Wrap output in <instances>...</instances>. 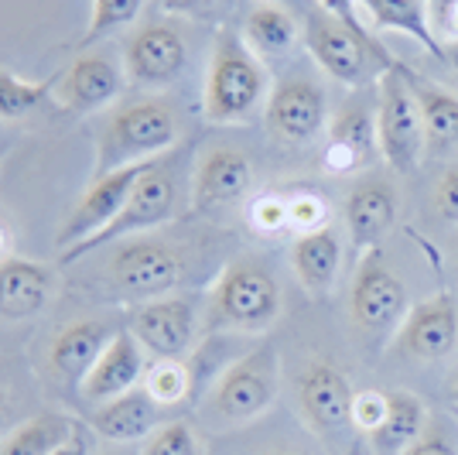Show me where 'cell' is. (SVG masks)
Wrapping results in <instances>:
<instances>
[{
  "label": "cell",
  "instance_id": "1",
  "mask_svg": "<svg viewBox=\"0 0 458 455\" xmlns=\"http://www.w3.org/2000/svg\"><path fill=\"white\" fill-rule=\"evenodd\" d=\"M270 76L264 58H257L240 39V31L223 28L216 35L202 86V116L219 127L247 124L260 110H267Z\"/></svg>",
  "mask_w": 458,
  "mask_h": 455
},
{
  "label": "cell",
  "instance_id": "2",
  "mask_svg": "<svg viewBox=\"0 0 458 455\" xmlns=\"http://www.w3.org/2000/svg\"><path fill=\"white\" fill-rule=\"evenodd\" d=\"M178 116L161 96H140L114 107L96 137V175L168 158L178 144Z\"/></svg>",
  "mask_w": 458,
  "mask_h": 455
},
{
  "label": "cell",
  "instance_id": "3",
  "mask_svg": "<svg viewBox=\"0 0 458 455\" xmlns=\"http://www.w3.org/2000/svg\"><path fill=\"white\" fill-rule=\"evenodd\" d=\"M281 288L277 278L253 257H240L219 270L209 291V329L226 332H267L281 319Z\"/></svg>",
  "mask_w": 458,
  "mask_h": 455
},
{
  "label": "cell",
  "instance_id": "4",
  "mask_svg": "<svg viewBox=\"0 0 458 455\" xmlns=\"http://www.w3.org/2000/svg\"><path fill=\"white\" fill-rule=\"evenodd\" d=\"M305 48L308 56L318 62L325 76H332L349 90L369 86L386 69L401 65L377 41V35H360V31L345 28L343 21L328 18L325 11H311L305 18Z\"/></svg>",
  "mask_w": 458,
  "mask_h": 455
},
{
  "label": "cell",
  "instance_id": "5",
  "mask_svg": "<svg viewBox=\"0 0 458 455\" xmlns=\"http://www.w3.org/2000/svg\"><path fill=\"white\" fill-rule=\"evenodd\" d=\"M182 278H185V257L172 244L148 236V233L114 244L106 285H110V295L120 302L140 305L174 295Z\"/></svg>",
  "mask_w": 458,
  "mask_h": 455
},
{
  "label": "cell",
  "instance_id": "6",
  "mask_svg": "<svg viewBox=\"0 0 458 455\" xmlns=\"http://www.w3.org/2000/svg\"><path fill=\"white\" fill-rule=\"evenodd\" d=\"M277 394H281V356L270 342H264L229 363L212 383L206 404L223 425H250L267 415Z\"/></svg>",
  "mask_w": 458,
  "mask_h": 455
},
{
  "label": "cell",
  "instance_id": "7",
  "mask_svg": "<svg viewBox=\"0 0 458 455\" xmlns=\"http://www.w3.org/2000/svg\"><path fill=\"white\" fill-rule=\"evenodd\" d=\"M377 148L380 158L401 175L418 171L428 151V133L420 120L418 99L403 76V62L377 79Z\"/></svg>",
  "mask_w": 458,
  "mask_h": 455
},
{
  "label": "cell",
  "instance_id": "8",
  "mask_svg": "<svg viewBox=\"0 0 458 455\" xmlns=\"http://www.w3.org/2000/svg\"><path fill=\"white\" fill-rule=\"evenodd\" d=\"M172 216H174V175L168 158H161V161H154L151 168L137 178L131 199L116 212L114 223L106 229H99L89 240H82L79 247L58 253V264H76L79 257H86V253H93L99 247H114V244H123L131 236H144L151 229L165 227Z\"/></svg>",
  "mask_w": 458,
  "mask_h": 455
},
{
  "label": "cell",
  "instance_id": "9",
  "mask_svg": "<svg viewBox=\"0 0 458 455\" xmlns=\"http://www.w3.org/2000/svg\"><path fill=\"white\" fill-rule=\"evenodd\" d=\"M411 312V298H407V285L390 270L386 257L380 247L369 250L360 257L356 274H352V288H349V315L363 332H390L401 329L403 319Z\"/></svg>",
  "mask_w": 458,
  "mask_h": 455
},
{
  "label": "cell",
  "instance_id": "10",
  "mask_svg": "<svg viewBox=\"0 0 458 455\" xmlns=\"http://www.w3.org/2000/svg\"><path fill=\"white\" fill-rule=\"evenodd\" d=\"M134 339L144 346L151 360H185L199 336L195 302L185 295H165L154 302H140L131 308Z\"/></svg>",
  "mask_w": 458,
  "mask_h": 455
},
{
  "label": "cell",
  "instance_id": "11",
  "mask_svg": "<svg viewBox=\"0 0 458 455\" xmlns=\"http://www.w3.org/2000/svg\"><path fill=\"white\" fill-rule=\"evenodd\" d=\"M189 62V45L185 35L168 24V21H151L140 24L123 45V73L127 82L137 90H165L182 76Z\"/></svg>",
  "mask_w": 458,
  "mask_h": 455
},
{
  "label": "cell",
  "instance_id": "12",
  "mask_svg": "<svg viewBox=\"0 0 458 455\" xmlns=\"http://www.w3.org/2000/svg\"><path fill=\"white\" fill-rule=\"evenodd\" d=\"M127 90V73L110 52L82 48L55 82V99L69 114H99L114 107Z\"/></svg>",
  "mask_w": 458,
  "mask_h": 455
},
{
  "label": "cell",
  "instance_id": "13",
  "mask_svg": "<svg viewBox=\"0 0 458 455\" xmlns=\"http://www.w3.org/2000/svg\"><path fill=\"white\" fill-rule=\"evenodd\" d=\"M154 161L148 165H131V168H116L106 171V175H93L89 189L82 192V199L76 202V209L69 212V219L58 227V253L79 247L82 240L96 236L99 229H106L116 219V212L123 209V202L131 199L137 178L151 168Z\"/></svg>",
  "mask_w": 458,
  "mask_h": 455
},
{
  "label": "cell",
  "instance_id": "14",
  "mask_svg": "<svg viewBox=\"0 0 458 455\" xmlns=\"http://www.w3.org/2000/svg\"><path fill=\"white\" fill-rule=\"evenodd\" d=\"M270 137L281 144H311L315 137L328 131V99L318 82L305 76L284 79L270 90L267 110H264Z\"/></svg>",
  "mask_w": 458,
  "mask_h": 455
},
{
  "label": "cell",
  "instance_id": "15",
  "mask_svg": "<svg viewBox=\"0 0 458 455\" xmlns=\"http://www.w3.org/2000/svg\"><path fill=\"white\" fill-rule=\"evenodd\" d=\"M352 400H356V391L335 363L315 360L301 370L298 408H301V415L315 432L335 435L345 425H352Z\"/></svg>",
  "mask_w": 458,
  "mask_h": 455
},
{
  "label": "cell",
  "instance_id": "16",
  "mask_svg": "<svg viewBox=\"0 0 458 455\" xmlns=\"http://www.w3.org/2000/svg\"><path fill=\"white\" fill-rule=\"evenodd\" d=\"M397 342L403 346L407 356L424 363H435L452 356V349L458 346V308L455 298L448 291H438L435 298L418 302L403 325L397 329Z\"/></svg>",
  "mask_w": 458,
  "mask_h": 455
},
{
  "label": "cell",
  "instance_id": "17",
  "mask_svg": "<svg viewBox=\"0 0 458 455\" xmlns=\"http://www.w3.org/2000/svg\"><path fill=\"white\" fill-rule=\"evenodd\" d=\"M377 148V103L373 110L366 103H349L325 131L322 165L328 175H356L369 168Z\"/></svg>",
  "mask_w": 458,
  "mask_h": 455
},
{
  "label": "cell",
  "instance_id": "18",
  "mask_svg": "<svg viewBox=\"0 0 458 455\" xmlns=\"http://www.w3.org/2000/svg\"><path fill=\"white\" fill-rule=\"evenodd\" d=\"M253 185V168L250 158L236 148H209L199 158L195 175H191V206L199 212H212V209L236 206Z\"/></svg>",
  "mask_w": 458,
  "mask_h": 455
},
{
  "label": "cell",
  "instance_id": "19",
  "mask_svg": "<svg viewBox=\"0 0 458 455\" xmlns=\"http://www.w3.org/2000/svg\"><path fill=\"white\" fill-rule=\"evenodd\" d=\"M397 209H401L397 189L380 175H369L360 185H352V192L345 195L343 216L349 240H352L360 257L380 247V240L397 223Z\"/></svg>",
  "mask_w": 458,
  "mask_h": 455
},
{
  "label": "cell",
  "instance_id": "20",
  "mask_svg": "<svg viewBox=\"0 0 458 455\" xmlns=\"http://www.w3.org/2000/svg\"><path fill=\"white\" fill-rule=\"evenodd\" d=\"M148 353L144 346L134 339L131 329H120L110 346L103 349V356L96 360V366L86 373V380L79 383V394L89 400V404H106V400L120 398L127 391H134L144 383V373H148Z\"/></svg>",
  "mask_w": 458,
  "mask_h": 455
},
{
  "label": "cell",
  "instance_id": "21",
  "mask_svg": "<svg viewBox=\"0 0 458 455\" xmlns=\"http://www.w3.org/2000/svg\"><path fill=\"white\" fill-rule=\"evenodd\" d=\"M55 298V270L41 261L7 257L0 264V319L21 322L41 315Z\"/></svg>",
  "mask_w": 458,
  "mask_h": 455
},
{
  "label": "cell",
  "instance_id": "22",
  "mask_svg": "<svg viewBox=\"0 0 458 455\" xmlns=\"http://www.w3.org/2000/svg\"><path fill=\"white\" fill-rule=\"evenodd\" d=\"M161 425V408L144 387H134L120 398L99 404L89 417V428L110 445H134L144 442Z\"/></svg>",
  "mask_w": 458,
  "mask_h": 455
},
{
  "label": "cell",
  "instance_id": "23",
  "mask_svg": "<svg viewBox=\"0 0 458 455\" xmlns=\"http://www.w3.org/2000/svg\"><path fill=\"white\" fill-rule=\"evenodd\" d=\"M120 329H110L106 322H93V319H79V322L65 325L58 332L52 346H48V366L58 380L69 383H82L86 373L96 366V360L103 356V349L110 346Z\"/></svg>",
  "mask_w": 458,
  "mask_h": 455
},
{
  "label": "cell",
  "instance_id": "24",
  "mask_svg": "<svg viewBox=\"0 0 458 455\" xmlns=\"http://www.w3.org/2000/svg\"><path fill=\"white\" fill-rule=\"evenodd\" d=\"M360 11L366 14V28L377 35V31H397L407 35L418 45H424L435 58L445 62V48L435 31V14L428 7V0H356Z\"/></svg>",
  "mask_w": 458,
  "mask_h": 455
},
{
  "label": "cell",
  "instance_id": "25",
  "mask_svg": "<svg viewBox=\"0 0 458 455\" xmlns=\"http://www.w3.org/2000/svg\"><path fill=\"white\" fill-rule=\"evenodd\" d=\"M291 267H294L298 285L305 288L311 298H325L335 288L339 267H343V244H339L335 229L325 227L298 236L291 244Z\"/></svg>",
  "mask_w": 458,
  "mask_h": 455
},
{
  "label": "cell",
  "instance_id": "26",
  "mask_svg": "<svg viewBox=\"0 0 458 455\" xmlns=\"http://www.w3.org/2000/svg\"><path fill=\"white\" fill-rule=\"evenodd\" d=\"M390 411L377 432H369V455H407L420 442V435L431 428L428 404L411 391H386Z\"/></svg>",
  "mask_w": 458,
  "mask_h": 455
},
{
  "label": "cell",
  "instance_id": "27",
  "mask_svg": "<svg viewBox=\"0 0 458 455\" xmlns=\"http://www.w3.org/2000/svg\"><path fill=\"white\" fill-rule=\"evenodd\" d=\"M298 21L281 0H253V7L243 18L240 39L257 58H281L298 45Z\"/></svg>",
  "mask_w": 458,
  "mask_h": 455
},
{
  "label": "cell",
  "instance_id": "28",
  "mask_svg": "<svg viewBox=\"0 0 458 455\" xmlns=\"http://www.w3.org/2000/svg\"><path fill=\"white\" fill-rule=\"evenodd\" d=\"M403 76L411 82V93L418 99L424 133H428V148L431 151H455L458 148V96L445 86L424 82L418 73H411L403 65Z\"/></svg>",
  "mask_w": 458,
  "mask_h": 455
},
{
  "label": "cell",
  "instance_id": "29",
  "mask_svg": "<svg viewBox=\"0 0 458 455\" xmlns=\"http://www.w3.org/2000/svg\"><path fill=\"white\" fill-rule=\"evenodd\" d=\"M79 421L58 411H45L14 425L0 438V455H55L69 438L76 435Z\"/></svg>",
  "mask_w": 458,
  "mask_h": 455
},
{
  "label": "cell",
  "instance_id": "30",
  "mask_svg": "<svg viewBox=\"0 0 458 455\" xmlns=\"http://www.w3.org/2000/svg\"><path fill=\"white\" fill-rule=\"evenodd\" d=\"M140 387L165 411V408H174V404H185L195 394V373H191V366L185 360H154L148 366Z\"/></svg>",
  "mask_w": 458,
  "mask_h": 455
},
{
  "label": "cell",
  "instance_id": "31",
  "mask_svg": "<svg viewBox=\"0 0 458 455\" xmlns=\"http://www.w3.org/2000/svg\"><path fill=\"white\" fill-rule=\"evenodd\" d=\"M58 73L48 79H21L7 69H0V120H24L35 114L48 96L55 93Z\"/></svg>",
  "mask_w": 458,
  "mask_h": 455
},
{
  "label": "cell",
  "instance_id": "32",
  "mask_svg": "<svg viewBox=\"0 0 458 455\" xmlns=\"http://www.w3.org/2000/svg\"><path fill=\"white\" fill-rule=\"evenodd\" d=\"M144 11V0H93V18L86 35L79 39V48H89L93 41L110 39L120 28H131Z\"/></svg>",
  "mask_w": 458,
  "mask_h": 455
},
{
  "label": "cell",
  "instance_id": "33",
  "mask_svg": "<svg viewBox=\"0 0 458 455\" xmlns=\"http://www.w3.org/2000/svg\"><path fill=\"white\" fill-rule=\"evenodd\" d=\"M137 455H206L189 421H165L140 442Z\"/></svg>",
  "mask_w": 458,
  "mask_h": 455
},
{
  "label": "cell",
  "instance_id": "34",
  "mask_svg": "<svg viewBox=\"0 0 458 455\" xmlns=\"http://www.w3.org/2000/svg\"><path fill=\"white\" fill-rule=\"evenodd\" d=\"M332 219V209L325 202L322 192L315 189H294L287 192V227L294 229L298 236L325 229Z\"/></svg>",
  "mask_w": 458,
  "mask_h": 455
},
{
  "label": "cell",
  "instance_id": "35",
  "mask_svg": "<svg viewBox=\"0 0 458 455\" xmlns=\"http://www.w3.org/2000/svg\"><path fill=\"white\" fill-rule=\"evenodd\" d=\"M247 223L260 236H277L287 227V195L284 192H260L247 206Z\"/></svg>",
  "mask_w": 458,
  "mask_h": 455
},
{
  "label": "cell",
  "instance_id": "36",
  "mask_svg": "<svg viewBox=\"0 0 458 455\" xmlns=\"http://www.w3.org/2000/svg\"><path fill=\"white\" fill-rule=\"evenodd\" d=\"M386 411H390L386 391H356V400H352V428H360L363 435H369V432H377L383 425Z\"/></svg>",
  "mask_w": 458,
  "mask_h": 455
},
{
  "label": "cell",
  "instance_id": "37",
  "mask_svg": "<svg viewBox=\"0 0 458 455\" xmlns=\"http://www.w3.org/2000/svg\"><path fill=\"white\" fill-rule=\"evenodd\" d=\"M435 212L448 227H458V165L445 171L435 185Z\"/></svg>",
  "mask_w": 458,
  "mask_h": 455
},
{
  "label": "cell",
  "instance_id": "38",
  "mask_svg": "<svg viewBox=\"0 0 458 455\" xmlns=\"http://www.w3.org/2000/svg\"><path fill=\"white\" fill-rule=\"evenodd\" d=\"M318 4V11H325L328 18L343 21L345 28H352V31H360V35H373L369 28H366V21L360 18V4L356 0H315Z\"/></svg>",
  "mask_w": 458,
  "mask_h": 455
},
{
  "label": "cell",
  "instance_id": "39",
  "mask_svg": "<svg viewBox=\"0 0 458 455\" xmlns=\"http://www.w3.org/2000/svg\"><path fill=\"white\" fill-rule=\"evenodd\" d=\"M407 455H458V449H455V442L445 435L441 428H435V425H431V428L420 435L418 445H414Z\"/></svg>",
  "mask_w": 458,
  "mask_h": 455
},
{
  "label": "cell",
  "instance_id": "40",
  "mask_svg": "<svg viewBox=\"0 0 458 455\" xmlns=\"http://www.w3.org/2000/svg\"><path fill=\"white\" fill-rule=\"evenodd\" d=\"M172 18H209L212 0H154Z\"/></svg>",
  "mask_w": 458,
  "mask_h": 455
},
{
  "label": "cell",
  "instance_id": "41",
  "mask_svg": "<svg viewBox=\"0 0 458 455\" xmlns=\"http://www.w3.org/2000/svg\"><path fill=\"white\" fill-rule=\"evenodd\" d=\"M93 435H96L93 428H89V425H82V421H79L76 435L69 438V442H65V445H62V449H58L55 455H96Z\"/></svg>",
  "mask_w": 458,
  "mask_h": 455
},
{
  "label": "cell",
  "instance_id": "42",
  "mask_svg": "<svg viewBox=\"0 0 458 455\" xmlns=\"http://www.w3.org/2000/svg\"><path fill=\"white\" fill-rule=\"evenodd\" d=\"M441 24L452 31V41L458 39V0H445V14H441Z\"/></svg>",
  "mask_w": 458,
  "mask_h": 455
},
{
  "label": "cell",
  "instance_id": "43",
  "mask_svg": "<svg viewBox=\"0 0 458 455\" xmlns=\"http://www.w3.org/2000/svg\"><path fill=\"white\" fill-rule=\"evenodd\" d=\"M448 398H452V411L458 415V366L452 370V377H448Z\"/></svg>",
  "mask_w": 458,
  "mask_h": 455
},
{
  "label": "cell",
  "instance_id": "44",
  "mask_svg": "<svg viewBox=\"0 0 458 455\" xmlns=\"http://www.w3.org/2000/svg\"><path fill=\"white\" fill-rule=\"evenodd\" d=\"M11 257V233L4 229V223H0V264Z\"/></svg>",
  "mask_w": 458,
  "mask_h": 455
},
{
  "label": "cell",
  "instance_id": "45",
  "mask_svg": "<svg viewBox=\"0 0 458 455\" xmlns=\"http://www.w3.org/2000/svg\"><path fill=\"white\" fill-rule=\"evenodd\" d=\"M11 428H7V394H0V438L7 435Z\"/></svg>",
  "mask_w": 458,
  "mask_h": 455
},
{
  "label": "cell",
  "instance_id": "46",
  "mask_svg": "<svg viewBox=\"0 0 458 455\" xmlns=\"http://www.w3.org/2000/svg\"><path fill=\"white\" fill-rule=\"evenodd\" d=\"M445 62H448V65L458 73V41H452V45H448V56H445Z\"/></svg>",
  "mask_w": 458,
  "mask_h": 455
},
{
  "label": "cell",
  "instance_id": "47",
  "mask_svg": "<svg viewBox=\"0 0 458 455\" xmlns=\"http://www.w3.org/2000/svg\"><path fill=\"white\" fill-rule=\"evenodd\" d=\"M270 455H298V452H270Z\"/></svg>",
  "mask_w": 458,
  "mask_h": 455
},
{
  "label": "cell",
  "instance_id": "48",
  "mask_svg": "<svg viewBox=\"0 0 458 455\" xmlns=\"http://www.w3.org/2000/svg\"><path fill=\"white\" fill-rule=\"evenodd\" d=\"M96 455H123V452H96Z\"/></svg>",
  "mask_w": 458,
  "mask_h": 455
},
{
  "label": "cell",
  "instance_id": "49",
  "mask_svg": "<svg viewBox=\"0 0 458 455\" xmlns=\"http://www.w3.org/2000/svg\"><path fill=\"white\" fill-rule=\"evenodd\" d=\"M455 41H458V39H455Z\"/></svg>",
  "mask_w": 458,
  "mask_h": 455
},
{
  "label": "cell",
  "instance_id": "50",
  "mask_svg": "<svg viewBox=\"0 0 458 455\" xmlns=\"http://www.w3.org/2000/svg\"><path fill=\"white\" fill-rule=\"evenodd\" d=\"M455 417H458V415H455Z\"/></svg>",
  "mask_w": 458,
  "mask_h": 455
}]
</instances>
